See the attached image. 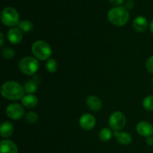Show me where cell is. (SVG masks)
<instances>
[{
  "label": "cell",
  "mask_w": 153,
  "mask_h": 153,
  "mask_svg": "<svg viewBox=\"0 0 153 153\" xmlns=\"http://www.w3.org/2000/svg\"><path fill=\"white\" fill-rule=\"evenodd\" d=\"M19 68L24 74L32 76L35 74L38 70L39 62L35 58L25 57L19 61Z\"/></svg>",
  "instance_id": "cell-4"
},
{
  "label": "cell",
  "mask_w": 153,
  "mask_h": 153,
  "mask_svg": "<svg viewBox=\"0 0 153 153\" xmlns=\"http://www.w3.org/2000/svg\"><path fill=\"white\" fill-rule=\"evenodd\" d=\"M0 37H1V40H0V46H2L4 45V34L2 32L0 33Z\"/></svg>",
  "instance_id": "cell-28"
},
{
  "label": "cell",
  "mask_w": 153,
  "mask_h": 153,
  "mask_svg": "<svg viewBox=\"0 0 153 153\" xmlns=\"http://www.w3.org/2000/svg\"><path fill=\"white\" fill-rule=\"evenodd\" d=\"M109 1L111 4L116 6V7H118V6H120L124 2V0H109Z\"/></svg>",
  "instance_id": "cell-25"
},
{
  "label": "cell",
  "mask_w": 153,
  "mask_h": 153,
  "mask_svg": "<svg viewBox=\"0 0 153 153\" xmlns=\"http://www.w3.org/2000/svg\"><path fill=\"white\" fill-rule=\"evenodd\" d=\"M25 120H26L27 123H35L39 119V117L35 112H33V111H30L28 112V113L25 114Z\"/></svg>",
  "instance_id": "cell-23"
},
{
  "label": "cell",
  "mask_w": 153,
  "mask_h": 153,
  "mask_svg": "<svg viewBox=\"0 0 153 153\" xmlns=\"http://www.w3.org/2000/svg\"><path fill=\"white\" fill-rule=\"evenodd\" d=\"M5 112L9 118L14 120L21 119L25 113L22 106L18 103H12L9 105L6 108Z\"/></svg>",
  "instance_id": "cell-7"
},
{
  "label": "cell",
  "mask_w": 153,
  "mask_h": 153,
  "mask_svg": "<svg viewBox=\"0 0 153 153\" xmlns=\"http://www.w3.org/2000/svg\"><path fill=\"white\" fill-rule=\"evenodd\" d=\"M46 69L49 73H54L58 70V63L54 58H49L46 64Z\"/></svg>",
  "instance_id": "cell-20"
},
{
  "label": "cell",
  "mask_w": 153,
  "mask_h": 153,
  "mask_svg": "<svg viewBox=\"0 0 153 153\" xmlns=\"http://www.w3.org/2000/svg\"><path fill=\"white\" fill-rule=\"evenodd\" d=\"M108 19L109 22L116 26H123L129 19V12L126 7L118 6L110 9L108 12Z\"/></svg>",
  "instance_id": "cell-2"
},
{
  "label": "cell",
  "mask_w": 153,
  "mask_h": 153,
  "mask_svg": "<svg viewBox=\"0 0 153 153\" xmlns=\"http://www.w3.org/2000/svg\"><path fill=\"white\" fill-rule=\"evenodd\" d=\"M13 126L9 121H4L1 123L0 128V134L4 138H8L13 133Z\"/></svg>",
  "instance_id": "cell-17"
},
{
  "label": "cell",
  "mask_w": 153,
  "mask_h": 153,
  "mask_svg": "<svg viewBox=\"0 0 153 153\" xmlns=\"http://www.w3.org/2000/svg\"><path fill=\"white\" fill-rule=\"evenodd\" d=\"M7 36L9 42L12 44H18L22 41L23 38L22 31L19 28H16V27L10 28L7 32Z\"/></svg>",
  "instance_id": "cell-10"
},
{
  "label": "cell",
  "mask_w": 153,
  "mask_h": 153,
  "mask_svg": "<svg viewBox=\"0 0 153 153\" xmlns=\"http://www.w3.org/2000/svg\"><path fill=\"white\" fill-rule=\"evenodd\" d=\"M40 82V79L37 76H34L32 79L27 81L23 85L25 92L28 94H33L34 93H35L37 91V88H38Z\"/></svg>",
  "instance_id": "cell-12"
},
{
  "label": "cell",
  "mask_w": 153,
  "mask_h": 153,
  "mask_svg": "<svg viewBox=\"0 0 153 153\" xmlns=\"http://www.w3.org/2000/svg\"><path fill=\"white\" fill-rule=\"evenodd\" d=\"M146 143H147L148 145L149 146H152L153 145V137L151 136V137H146Z\"/></svg>",
  "instance_id": "cell-27"
},
{
  "label": "cell",
  "mask_w": 153,
  "mask_h": 153,
  "mask_svg": "<svg viewBox=\"0 0 153 153\" xmlns=\"http://www.w3.org/2000/svg\"><path fill=\"white\" fill-rule=\"evenodd\" d=\"M142 105L146 111H153V95H149L143 99Z\"/></svg>",
  "instance_id": "cell-21"
},
{
  "label": "cell",
  "mask_w": 153,
  "mask_h": 153,
  "mask_svg": "<svg viewBox=\"0 0 153 153\" xmlns=\"http://www.w3.org/2000/svg\"><path fill=\"white\" fill-rule=\"evenodd\" d=\"M149 29H150V31L153 34V19L150 22V24H149Z\"/></svg>",
  "instance_id": "cell-29"
},
{
  "label": "cell",
  "mask_w": 153,
  "mask_h": 153,
  "mask_svg": "<svg viewBox=\"0 0 153 153\" xmlns=\"http://www.w3.org/2000/svg\"><path fill=\"white\" fill-rule=\"evenodd\" d=\"M113 134L116 137L117 140L122 145H129L132 142V137L128 132L114 131Z\"/></svg>",
  "instance_id": "cell-15"
},
{
  "label": "cell",
  "mask_w": 153,
  "mask_h": 153,
  "mask_svg": "<svg viewBox=\"0 0 153 153\" xmlns=\"http://www.w3.org/2000/svg\"><path fill=\"white\" fill-rule=\"evenodd\" d=\"M125 7H126L128 10L132 9L133 7H134V1H133V0H127V1H126Z\"/></svg>",
  "instance_id": "cell-26"
},
{
  "label": "cell",
  "mask_w": 153,
  "mask_h": 153,
  "mask_svg": "<svg viewBox=\"0 0 153 153\" xmlns=\"http://www.w3.org/2000/svg\"><path fill=\"white\" fill-rule=\"evenodd\" d=\"M0 153H18V148L11 140H2L0 143Z\"/></svg>",
  "instance_id": "cell-13"
},
{
  "label": "cell",
  "mask_w": 153,
  "mask_h": 153,
  "mask_svg": "<svg viewBox=\"0 0 153 153\" xmlns=\"http://www.w3.org/2000/svg\"><path fill=\"white\" fill-rule=\"evenodd\" d=\"M136 131L140 135L149 137L153 134V127L149 123L146 121H141L137 123L136 126Z\"/></svg>",
  "instance_id": "cell-9"
},
{
  "label": "cell",
  "mask_w": 153,
  "mask_h": 153,
  "mask_svg": "<svg viewBox=\"0 0 153 153\" xmlns=\"http://www.w3.org/2000/svg\"><path fill=\"white\" fill-rule=\"evenodd\" d=\"M1 19L4 25L9 27L17 25L20 22L19 13L12 7H7L3 9L1 13Z\"/></svg>",
  "instance_id": "cell-5"
},
{
  "label": "cell",
  "mask_w": 153,
  "mask_h": 153,
  "mask_svg": "<svg viewBox=\"0 0 153 153\" xmlns=\"http://www.w3.org/2000/svg\"><path fill=\"white\" fill-rule=\"evenodd\" d=\"M126 119L121 111H115L111 114L108 120L109 126L114 131H120L125 127Z\"/></svg>",
  "instance_id": "cell-6"
},
{
  "label": "cell",
  "mask_w": 153,
  "mask_h": 153,
  "mask_svg": "<svg viewBox=\"0 0 153 153\" xmlns=\"http://www.w3.org/2000/svg\"><path fill=\"white\" fill-rule=\"evenodd\" d=\"M146 67L149 73L153 74V55L147 59L146 62Z\"/></svg>",
  "instance_id": "cell-24"
},
{
  "label": "cell",
  "mask_w": 153,
  "mask_h": 153,
  "mask_svg": "<svg viewBox=\"0 0 153 153\" xmlns=\"http://www.w3.org/2000/svg\"><path fill=\"white\" fill-rule=\"evenodd\" d=\"M79 125L82 129L90 131L95 127L96 118L91 114H85L79 119Z\"/></svg>",
  "instance_id": "cell-8"
},
{
  "label": "cell",
  "mask_w": 153,
  "mask_h": 153,
  "mask_svg": "<svg viewBox=\"0 0 153 153\" xmlns=\"http://www.w3.org/2000/svg\"><path fill=\"white\" fill-rule=\"evenodd\" d=\"M21 102L24 107L27 108H33L37 106V103H38V99L33 94H28L22 97V99L21 100Z\"/></svg>",
  "instance_id": "cell-16"
},
{
  "label": "cell",
  "mask_w": 153,
  "mask_h": 153,
  "mask_svg": "<svg viewBox=\"0 0 153 153\" xmlns=\"http://www.w3.org/2000/svg\"><path fill=\"white\" fill-rule=\"evenodd\" d=\"M148 26V21L143 16H137L133 21V28L137 32H143Z\"/></svg>",
  "instance_id": "cell-14"
},
{
  "label": "cell",
  "mask_w": 153,
  "mask_h": 153,
  "mask_svg": "<svg viewBox=\"0 0 153 153\" xmlns=\"http://www.w3.org/2000/svg\"><path fill=\"white\" fill-rule=\"evenodd\" d=\"M31 51L36 58L41 61L49 59L52 55V48L50 45L44 40H37L33 43Z\"/></svg>",
  "instance_id": "cell-3"
},
{
  "label": "cell",
  "mask_w": 153,
  "mask_h": 153,
  "mask_svg": "<svg viewBox=\"0 0 153 153\" xmlns=\"http://www.w3.org/2000/svg\"><path fill=\"white\" fill-rule=\"evenodd\" d=\"M18 28L22 31V32H29L31 31L34 28V25L30 21L28 20H22L18 24Z\"/></svg>",
  "instance_id": "cell-19"
},
{
  "label": "cell",
  "mask_w": 153,
  "mask_h": 153,
  "mask_svg": "<svg viewBox=\"0 0 153 153\" xmlns=\"http://www.w3.org/2000/svg\"><path fill=\"white\" fill-rule=\"evenodd\" d=\"M114 133L112 132L111 129L108 128H103L99 132V137L100 140L103 142L108 141L111 140Z\"/></svg>",
  "instance_id": "cell-18"
},
{
  "label": "cell",
  "mask_w": 153,
  "mask_h": 153,
  "mask_svg": "<svg viewBox=\"0 0 153 153\" xmlns=\"http://www.w3.org/2000/svg\"><path fill=\"white\" fill-rule=\"evenodd\" d=\"M86 104L88 108L93 111H99L102 108V102L98 97L94 95H91L88 97L86 100Z\"/></svg>",
  "instance_id": "cell-11"
},
{
  "label": "cell",
  "mask_w": 153,
  "mask_h": 153,
  "mask_svg": "<svg viewBox=\"0 0 153 153\" xmlns=\"http://www.w3.org/2000/svg\"><path fill=\"white\" fill-rule=\"evenodd\" d=\"M25 92L24 87L15 81L4 82L1 88L2 97L9 100H22Z\"/></svg>",
  "instance_id": "cell-1"
},
{
  "label": "cell",
  "mask_w": 153,
  "mask_h": 153,
  "mask_svg": "<svg viewBox=\"0 0 153 153\" xmlns=\"http://www.w3.org/2000/svg\"><path fill=\"white\" fill-rule=\"evenodd\" d=\"M1 55L5 59H12L15 55V51L14 49L10 47H4L1 50Z\"/></svg>",
  "instance_id": "cell-22"
},
{
  "label": "cell",
  "mask_w": 153,
  "mask_h": 153,
  "mask_svg": "<svg viewBox=\"0 0 153 153\" xmlns=\"http://www.w3.org/2000/svg\"><path fill=\"white\" fill-rule=\"evenodd\" d=\"M152 85H153V79H152Z\"/></svg>",
  "instance_id": "cell-30"
}]
</instances>
